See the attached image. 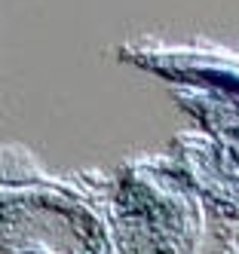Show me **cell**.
<instances>
[{"label":"cell","mask_w":239,"mask_h":254,"mask_svg":"<svg viewBox=\"0 0 239 254\" xmlns=\"http://www.w3.org/2000/svg\"><path fill=\"white\" fill-rule=\"evenodd\" d=\"M193 77L196 80H206V83H212L218 89H227V92H233V95H239V77H233V74H224V70H193Z\"/></svg>","instance_id":"1"}]
</instances>
